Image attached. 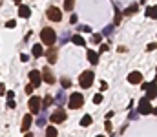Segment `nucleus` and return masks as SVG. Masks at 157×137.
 Here are the masks:
<instances>
[{"label":"nucleus","mask_w":157,"mask_h":137,"mask_svg":"<svg viewBox=\"0 0 157 137\" xmlns=\"http://www.w3.org/2000/svg\"><path fill=\"white\" fill-rule=\"evenodd\" d=\"M40 40H42V44H46V46H53L55 40H57V35H55V31L51 28H44L40 31Z\"/></svg>","instance_id":"obj_1"},{"label":"nucleus","mask_w":157,"mask_h":137,"mask_svg":"<svg viewBox=\"0 0 157 137\" xmlns=\"http://www.w3.org/2000/svg\"><path fill=\"white\" fill-rule=\"evenodd\" d=\"M93 79H95V73H93L91 70H86V71L80 73V77H78V84H80L84 90H86V88H91Z\"/></svg>","instance_id":"obj_2"},{"label":"nucleus","mask_w":157,"mask_h":137,"mask_svg":"<svg viewBox=\"0 0 157 137\" xmlns=\"http://www.w3.org/2000/svg\"><path fill=\"white\" fill-rule=\"evenodd\" d=\"M137 113H141V115H150V113H155V110H154V106H152V102H150L148 99H141V101H139Z\"/></svg>","instance_id":"obj_3"},{"label":"nucleus","mask_w":157,"mask_h":137,"mask_svg":"<svg viewBox=\"0 0 157 137\" xmlns=\"http://www.w3.org/2000/svg\"><path fill=\"white\" fill-rule=\"evenodd\" d=\"M84 104V95L82 93H71L70 95V99H68V106L71 108V110H77V108H80Z\"/></svg>","instance_id":"obj_4"},{"label":"nucleus","mask_w":157,"mask_h":137,"mask_svg":"<svg viewBox=\"0 0 157 137\" xmlns=\"http://www.w3.org/2000/svg\"><path fill=\"white\" fill-rule=\"evenodd\" d=\"M40 97H37V95H33L29 101H28V106H29V112H31V115H35V113H39L40 112Z\"/></svg>","instance_id":"obj_5"},{"label":"nucleus","mask_w":157,"mask_h":137,"mask_svg":"<svg viewBox=\"0 0 157 137\" xmlns=\"http://www.w3.org/2000/svg\"><path fill=\"white\" fill-rule=\"evenodd\" d=\"M46 15H48V18H49V20H53V22L62 20V9H59V7H55V6H53V7H49Z\"/></svg>","instance_id":"obj_6"},{"label":"nucleus","mask_w":157,"mask_h":137,"mask_svg":"<svg viewBox=\"0 0 157 137\" xmlns=\"http://www.w3.org/2000/svg\"><path fill=\"white\" fill-rule=\"evenodd\" d=\"M49 119H51V123H57V124H59V123H64V121H66V112H64L62 108H59V110H55V112L51 113Z\"/></svg>","instance_id":"obj_7"},{"label":"nucleus","mask_w":157,"mask_h":137,"mask_svg":"<svg viewBox=\"0 0 157 137\" xmlns=\"http://www.w3.org/2000/svg\"><path fill=\"white\" fill-rule=\"evenodd\" d=\"M29 81H31V86H33V88L40 86V84H42L40 71H37V70H31V71H29Z\"/></svg>","instance_id":"obj_8"},{"label":"nucleus","mask_w":157,"mask_h":137,"mask_svg":"<svg viewBox=\"0 0 157 137\" xmlns=\"http://www.w3.org/2000/svg\"><path fill=\"white\" fill-rule=\"evenodd\" d=\"M128 82L130 84H141L143 82V73L141 71H132L128 75Z\"/></svg>","instance_id":"obj_9"},{"label":"nucleus","mask_w":157,"mask_h":137,"mask_svg":"<svg viewBox=\"0 0 157 137\" xmlns=\"http://www.w3.org/2000/svg\"><path fill=\"white\" fill-rule=\"evenodd\" d=\"M31 123H33V115H31V113H26L24 119H22V128H20V130H22V132H28V130L31 128Z\"/></svg>","instance_id":"obj_10"},{"label":"nucleus","mask_w":157,"mask_h":137,"mask_svg":"<svg viewBox=\"0 0 157 137\" xmlns=\"http://www.w3.org/2000/svg\"><path fill=\"white\" fill-rule=\"evenodd\" d=\"M40 77H42V81L48 82V84H53V82H55V77H53V73H51L48 68H44V73H42Z\"/></svg>","instance_id":"obj_11"},{"label":"nucleus","mask_w":157,"mask_h":137,"mask_svg":"<svg viewBox=\"0 0 157 137\" xmlns=\"http://www.w3.org/2000/svg\"><path fill=\"white\" fill-rule=\"evenodd\" d=\"M148 95H146V97H144V99H148V101H150V102H152V101H154V99H155V81H152V82H150V86H148Z\"/></svg>","instance_id":"obj_12"},{"label":"nucleus","mask_w":157,"mask_h":137,"mask_svg":"<svg viewBox=\"0 0 157 137\" xmlns=\"http://www.w3.org/2000/svg\"><path fill=\"white\" fill-rule=\"evenodd\" d=\"M29 15H31V9H29L28 6H20V7H18V17H22V18H29Z\"/></svg>","instance_id":"obj_13"},{"label":"nucleus","mask_w":157,"mask_h":137,"mask_svg":"<svg viewBox=\"0 0 157 137\" xmlns=\"http://www.w3.org/2000/svg\"><path fill=\"white\" fill-rule=\"evenodd\" d=\"M86 55H88L90 64H93V66H95V64H99V53H97V51H88Z\"/></svg>","instance_id":"obj_14"},{"label":"nucleus","mask_w":157,"mask_h":137,"mask_svg":"<svg viewBox=\"0 0 157 137\" xmlns=\"http://www.w3.org/2000/svg\"><path fill=\"white\" fill-rule=\"evenodd\" d=\"M46 55H48V62H49V64H55V62H57V51H55V49H49Z\"/></svg>","instance_id":"obj_15"},{"label":"nucleus","mask_w":157,"mask_h":137,"mask_svg":"<svg viewBox=\"0 0 157 137\" xmlns=\"http://www.w3.org/2000/svg\"><path fill=\"white\" fill-rule=\"evenodd\" d=\"M44 55V48L42 44H35L33 46V57H42Z\"/></svg>","instance_id":"obj_16"},{"label":"nucleus","mask_w":157,"mask_h":137,"mask_svg":"<svg viewBox=\"0 0 157 137\" xmlns=\"http://www.w3.org/2000/svg\"><path fill=\"white\" fill-rule=\"evenodd\" d=\"M71 42L75 46H86V40H84L80 35H73V37H71Z\"/></svg>","instance_id":"obj_17"},{"label":"nucleus","mask_w":157,"mask_h":137,"mask_svg":"<svg viewBox=\"0 0 157 137\" xmlns=\"http://www.w3.org/2000/svg\"><path fill=\"white\" fill-rule=\"evenodd\" d=\"M93 123V119H91V115H84L82 119H80V126H90Z\"/></svg>","instance_id":"obj_18"},{"label":"nucleus","mask_w":157,"mask_h":137,"mask_svg":"<svg viewBox=\"0 0 157 137\" xmlns=\"http://www.w3.org/2000/svg\"><path fill=\"white\" fill-rule=\"evenodd\" d=\"M137 7H139L137 4H132V6H128V7L124 9V15H133V13L137 11Z\"/></svg>","instance_id":"obj_19"},{"label":"nucleus","mask_w":157,"mask_h":137,"mask_svg":"<svg viewBox=\"0 0 157 137\" xmlns=\"http://www.w3.org/2000/svg\"><path fill=\"white\" fill-rule=\"evenodd\" d=\"M73 4H75V0H64V11H71L73 9Z\"/></svg>","instance_id":"obj_20"},{"label":"nucleus","mask_w":157,"mask_h":137,"mask_svg":"<svg viewBox=\"0 0 157 137\" xmlns=\"http://www.w3.org/2000/svg\"><path fill=\"white\" fill-rule=\"evenodd\" d=\"M46 137H57V128L48 126V128H46Z\"/></svg>","instance_id":"obj_21"},{"label":"nucleus","mask_w":157,"mask_h":137,"mask_svg":"<svg viewBox=\"0 0 157 137\" xmlns=\"http://www.w3.org/2000/svg\"><path fill=\"white\" fill-rule=\"evenodd\" d=\"M49 104H53V99L48 95V97H44V101H40V106H44V108H48Z\"/></svg>","instance_id":"obj_22"},{"label":"nucleus","mask_w":157,"mask_h":137,"mask_svg":"<svg viewBox=\"0 0 157 137\" xmlns=\"http://www.w3.org/2000/svg\"><path fill=\"white\" fill-rule=\"evenodd\" d=\"M57 102H59V104H64V102H66V95H64V91L62 90L57 93Z\"/></svg>","instance_id":"obj_23"},{"label":"nucleus","mask_w":157,"mask_h":137,"mask_svg":"<svg viewBox=\"0 0 157 137\" xmlns=\"http://www.w3.org/2000/svg\"><path fill=\"white\" fill-rule=\"evenodd\" d=\"M146 17H152V18H155V6H152V7L148 6V7H146Z\"/></svg>","instance_id":"obj_24"},{"label":"nucleus","mask_w":157,"mask_h":137,"mask_svg":"<svg viewBox=\"0 0 157 137\" xmlns=\"http://www.w3.org/2000/svg\"><path fill=\"white\" fill-rule=\"evenodd\" d=\"M91 42H93V44H101V42H102V35L95 33V35H93V40H91Z\"/></svg>","instance_id":"obj_25"},{"label":"nucleus","mask_w":157,"mask_h":137,"mask_svg":"<svg viewBox=\"0 0 157 137\" xmlns=\"http://www.w3.org/2000/svg\"><path fill=\"white\" fill-rule=\"evenodd\" d=\"M93 102H95V104H101V102H102V93H97V95L93 97Z\"/></svg>","instance_id":"obj_26"},{"label":"nucleus","mask_w":157,"mask_h":137,"mask_svg":"<svg viewBox=\"0 0 157 137\" xmlns=\"http://www.w3.org/2000/svg\"><path fill=\"white\" fill-rule=\"evenodd\" d=\"M78 29L84 31V33H91V28H90V26H78Z\"/></svg>","instance_id":"obj_27"},{"label":"nucleus","mask_w":157,"mask_h":137,"mask_svg":"<svg viewBox=\"0 0 157 137\" xmlns=\"http://www.w3.org/2000/svg\"><path fill=\"white\" fill-rule=\"evenodd\" d=\"M15 26H17V22H15V20H7V24H6V28H9V29H13Z\"/></svg>","instance_id":"obj_28"},{"label":"nucleus","mask_w":157,"mask_h":137,"mask_svg":"<svg viewBox=\"0 0 157 137\" xmlns=\"http://www.w3.org/2000/svg\"><path fill=\"white\" fill-rule=\"evenodd\" d=\"M104 128H106V132H108V134H110V132L113 130V126H112V123H110V121H106V124H104Z\"/></svg>","instance_id":"obj_29"},{"label":"nucleus","mask_w":157,"mask_h":137,"mask_svg":"<svg viewBox=\"0 0 157 137\" xmlns=\"http://www.w3.org/2000/svg\"><path fill=\"white\" fill-rule=\"evenodd\" d=\"M70 86H71L70 79H64V81H62V88H70Z\"/></svg>","instance_id":"obj_30"},{"label":"nucleus","mask_w":157,"mask_h":137,"mask_svg":"<svg viewBox=\"0 0 157 137\" xmlns=\"http://www.w3.org/2000/svg\"><path fill=\"white\" fill-rule=\"evenodd\" d=\"M26 93H28V95H31V93H33V86H31V84H28V86H26Z\"/></svg>","instance_id":"obj_31"},{"label":"nucleus","mask_w":157,"mask_h":137,"mask_svg":"<svg viewBox=\"0 0 157 137\" xmlns=\"http://www.w3.org/2000/svg\"><path fill=\"white\" fill-rule=\"evenodd\" d=\"M112 31H113V26H108V28H106V29H104V35H110V33H112Z\"/></svg>","instance_id":"obj_32"},{"label":"nucleus","mask_w":157,"mask_h":137,"mask_svg":"<svg viewBox=\"0 0 157 137\" xmlns=\"http://www.w3.org/2000/svg\"><path fill=\"white\" fill-rule=\"evenodd\" d=\"M15 106H17V102H15L13 99H11V101H7V108H15Z\"/></svg>","instance_id":"obj_33"},{"label":"nucleus","mask_w":157,"mask_h":137,"mask_svg":"<svg viewBox=\"0 0 157 137\" xmlns=\"http://www.w3.org/2000/svg\"><path fill=\"white\" fill-rule=\"evenodd\" d=\"M104 90H108V84H106V81H102V82H101V91H104Z\"/></svg>","instance_id":"obj_34"},{"label":"nucleus","mask_w":157,"mask_h":137,"mask_svg":"<svg viewBox=\"0 0 157 137\" xmlns=\"http://www.w3.org/2000/svg\"><path fill=\"white\" fill-rule=\"evenodd\" d=\"M20 60H22V62H28V60H29V55H20Z\"/></svg>","instance_id":"obj_35"},{"label":"nucleus","mask_w":157,"mask_h":137,"mask_svg":"<svg viewBox=\"0 0 157 137\" xmlns=\"http://www.w3.org/2000/svg\"><path fill=\"white\" fill-rule=\"evenodd\" d=\"M6 95H7V99L11 101V99H15V93L13 91H6Z\"/></svg>","instance_id":"obj_36"},{"label":"nucleus","mask_w":157,"mask_h":137,"mask_svg":"<svg viewBox=\"0 0 157 137\" xmlns=\"http://www.w3.org/2000/svg\"><path fill=\"white\" fill-rule=\"evenodd\" d=\"M70 22H71V24H75V22H77V15H71V18H70Z\"/></svg>","instance_id":"obj_37"},{"label":"nucleus","mask_w":157,"mask_h":137,"mask_svg":"<svg viewBox=\"0 0 157 137\" xmlns=\"http://www.w3.org/2000/svg\"><path fill=\"white\" fill-rule=\"evenodd\" d=\"M104 51H108V46H106V44L101 46V53H104Z\"/></svg>","instance_id":"obj_38"},{"label":"nucleus","mask_w":157,"mask_h":137,"mask_svg":"<svg viewBox=\"0 0 157 137\" xmlns=\"http://www.w3.org/2000/svg\"><path fill=\"white\" fill-rule=\"evenodd\" d=\"M4 93H6V86H4V84H0V95H4Z\"/></svg>","instance_id":"obj_39"},{"label":"nucleus","mask_w":157,"mask_h":137,"mask_svg":"<svg viewBox=\"0 0 157 137\" xmlns=\"http://www.w3.org/2000/svg\"><path fill=\"white\" fill-rule=\"evenodd\" d=\"M26 137H35V135H33V134H29V132H28V134H26Z\"/></svg>","instance_id":"obj_40"},{"label":"nucleus","mask_w":157,"mask_h":137,"mask_svg":"<svg viewBox=\"0 0 157 137\" xmlns=\"http://www.w3.org/2000/svg\"><path fill=\"white\" fill-rule=\"evenodd\" d=\"M13 2H15V4H20V0H13Z\"/></svg>","instance_id":"obj_41"},{"label":"nucleus","mask_w":157,"mask_h":137,"mask_svg":"<svg viewBox=\"0 0 157 137\" xmlns=\"http://www.w3.org/2000/svg\"><path fill=\"white\" fill-rule=\"evenodd\" d=\"M97 137H104V135H97Z\"/></svg>","instance_id":"obj_42"},{"label":"nucleus","mask_w":157,"mask_h":137,"mask_svg":"<svg viewBox=\"0 0 157 137\" xmlns=\"http://www.w3.org/2000/svg\"><path fill=\"white\" fill-rule=\"evenodd\" d=\"M141 2H146V0H141Z\"/></svg>","instance_id":"obj_43"}]
</instances>
